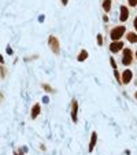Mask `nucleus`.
<instances>
[{
  "instance_id": "f257e3e1",
  "label": "nucleus",
  "mask_w": 137,
  "mask_h": 155,
  "mask_svg": "<svg viewBox=\"0 0 137 155\" xmlns=\"http://www.w3.org/2000/svg\"><path fill=\"white\" fill-rule=\"evenodd\" d=\"M48 46H50V48L52 50V52H54L55 55H59L60 54V43H59V40H58L55 36H50V37H48Z\"/></svg>"
},
{
  "instance_id": "f03ea898",
  "label": "nucleus",
  "mask_w": 137,
  "mask_h": 155,
  "mask_svg": "<svg viewBox=\"0 0 137 155\" xmlns=\"http://www.w3.org/2000/svg\"><path fill=\"white\" fill-rule=\"evenodd\" d=\"M123 34H125V26L114 27V29L111 30V39H113V41H118Z\"/></svg>"
},
{
  "instance_id": "7ed1b4c3",
  "label": "nucleus",
  "mask_w": 137,
  "mask_h": 155,
  "mask_svg": "<svg viewBox=\"0 0 137 155\" xmlns=\"http://www.w3.org/2000/svg\"><path fill=\"white\" fill-rule=\"evenodd\" d=\"M122 63L125 66H129V65L132 63V51L126 48V50H123V58H122Z\"/></svg>"
},
{
  "instance_id": "20e7f679",
  "label": "nucleus",
  "mask_w": 137,
  "mask_h": 155,
  "mask_svg": "<svg viewBox=\"0 0 137 155\" xmlns=\"http://www.w3.org/2000/svg\"><path fill=\"white\" fill-rule=\"evenodd\" d=\"M77 114H78V103L75 99H73V100H71V118H73L74 122L78 121Z\"/></svg>"
},
{
  "instance_id": "39448f33",
  "label": "nucleus",
  "mask_w": 137,
  "mask_h": 155,
  "mask_svg": "<svg viewBox=\"0 0 137 155\" xmlns=\"http://www.w3.org/2000/svg\"><path fill=\"white\" fill-rule=\"evenodd\" d=\"M132 76H133L132 72H130L129 69H126V70H125V72L122 73L121 82H122V84H129V82H130V80H132Z\"/></svg>"
},
{
  "instance_id": "423d86ee",
  "label": "nucleus",
  "mask_w": 137,
  "mask_h": 155,
  "mask_svg": "<svg viewBox=\"0 0 137 155\" xmlns=\"http://www.w3.org/2000/svg\"><path fill=\"white\" fill-rule=\"evenodd\" d=\"M122 48H123V44L121 41H113L111 46H110V51H111V52H115V54H117L118 51H121Z\"/></svg>"
},
{
  "instance_id": "0eeeda50",
  "label": "nucleus",
  "mask_w": 137,
  "mask_h": 155,
  "mask_svg": "<svg viewBox=\"0 0 137 155\" xmlns=\"http://www.w3.org/2000/svg\"><path fill=\"white\" fill-rule=\"evenodd\" d=\"M129 18V10L125 7V6H122L121 7V15H119V19H121V22H125V21H128Z\"/></svg>"
},
{
  "instance_id": "6e6552de",
  "label": "nucleus",
  "mask_w": 137,
  "mask_h": 155,
  "mask_svg": "<svg viewBox=\"0 0 137 155\" xmlns=\"http://www.w3.org/2000/svg\"><path fill=\"white\" fill-rule=\"evenodd\" d=\"M96 142H97V133L92 132L91 142H89V152H92V151H93V148H95V146H96Z\"/></svg>"
},
{
  "instance_id": "1a4fd4ad",
  "label": "nucleus",
  "mask_w": 137,
  "mask_h": 155,
  "mask_svg": "<svg viewBox=\"0 0 137 155\" xmlns=\"http://www.w3.org/2000/svg\"><path fill=\"white\" fill-rule=\"evenodd\" d=\"M40 110H41V107H40V105H38V103H36V105L33 106V109H32V119H36L37 118V115L40 114Z\"/></svg>"
},
{
  "instance_id": "9d476101",
  "label": "nucleus",
  "mask_w": 137,
  "mask_h": 155,
  "mask_svg": "<svg viewBox=\"0 0 137 155\" xmlns=\"http://www.w3.org/2000/svg\"><path fill=\"white\" fill-rule=\"evenodd\" d=\"M126 37H128V40L130 41V43H137V34L136 33H128V34H126Z\"/></svg>"
},
{
  "instance_id": "9b49d317",
  "label": "nucleus",
  "mask_w": 137,
  "mask_h": 155,
  "mask_svg": "<svg viewBox=\"0 0 137 155\" xmlns=\"http://www.w3.org/2000/svg\"><path fill=\"white\" fill-rule=\"evenodd\" d=\"M103 8H104L106 13H108L110 10H111V0H104L103 1Z\"/></svg>"
},
{
  "instance_id": "f8f14e48",
  "label": "nucleus",
  "mask_w": 137,
  "mask_h": 155,
  "mask_svg": "<svg viewBox=\"0 0 137 155\" xmlns=\"http://www.w3.org/2000/svg\"><path fill=\"white\" fill-rule=\"evenodd\" d=\"M88 58V52L85 50H82L81 52H80V55H78V60L80 62H82V60H85Z\"/></svg>"
},
{
  "instance_id": "ddd939ff",
  "label": "nucleus",
  "mask_w": 137,
  "mask_h": 155,
  "mask_svg": "<svg viewBox=\"0 0 137 155\" xmlns=\"http://www.w3.org/2000/svg\"><path fill=\"white\" fill-rule=\"evenodd\" d=\"M43 88H44V91L45 92H54V89H52L50 85H47V84H43Z\"/></svg>"
},
{
  "instance_id": "4468645a",
  "label": "nucleus",
  "mask_w": 137,
  "mask_h": 155,
  "mask_svg": "<svg viewBox=\"0 0 137 155\" xmlns=\"http://www.w3.org/2000/svg\"><path fill=\"white\" fill-rule=\"evenodd\" d=\"M97 44H99V46H103V36H101V34H97Z\"/></svg>"
},
{
  "instance_id": "2eb2a0df",
  "label": "nucleus",
  "mask_w": 137,
  "mask_h": 155,
  "mask_svg": "<svg viewBox=\"0 0 137 155\" xmlns=\"http://www.w3.org/2000/svg\"><path fill=\"white\" fill-rule=\"evenodd\" d=\"M129 1V4L132 6V7H136L137 6V0H128Z\"/></svg>"
},
{
  "instance_id": "dca6fc26",
  "label": "nucleus",
  "mask_w": 137,
  "mask_h": 155,
  "mask_svg": "<svg viewBox=\"0 0 137 155\" xmlns=\"http://www.w3.org/2000/svg\"><path fill=\"white\" fill-rule=\"evenodd\" d=\"M110 62H111V65H113V67H114V70H117V63H115V60L113 59V58H111V59H110Z\"/></svg>"
},
{
  "instance_id": "f3484780",
  "label": "nucleus",
  "mask_w": 137,
  "mask_h": 155,
  "mask_svg": "<svg viewBox=\"0 0 137 155\" xmlns=\"http://www.w3.org/2000/svg\"><path fill=\"white\" fill-rule=\"evenodd\" d=\"M0 73H1V77L4 78V76H6V72H4V67H3V66L0 67Z\"/></svg>"
},
{
  "instance_id": "a211bd4d",
  "label": "nucleus",
  "mask_w": 137,
  "mask_h": 155,
  "mask_svg": "<svg viewBox=\"0 0 137 155\" xmlns=\"http://www.w3.org/2000/svg\"><path fill=\"white\" fill-rule=\"evenodd\" d=\"M114 74H115V78H117V80L121 82V77H119V74H118V72H117V70H114Z\"/></svg>"
},
{
  "instance_id": "6ab92c4d",
  "label": "nucleus",
  "mask_w": 137,
  "mask_h": 155,
  "mask_svg": "<svg viewBox=\"0 0 137 155\" xmlns=\"http://www.w3.org/2000/svg\"><path fill=\"white\" fill-rule=\"evenodd\" d=\"M133 26H134V29L137 30V17L134 18V22H133Z\"/></svg>"
},
{
  "instance_id": "aec40b11",
  "label": "nucleus",
  "mask_w": 137,
  "mask_h": 155,
  "mask_svg": "<svg viewBox=\"0 0 137 155\" xmlns=\"http://www.w3.org/2000/svg\"><path fill=\"white\" fill-rule=\"evenodd\" d=\"M67 1H68V0H62V4L66 6V4H67Z\"/></svg>"
},
{
  "instance_id": "412c9836",
  "label": "nucleus",
  "mask_w": 137,
  "mask_h": 155,
  "mask_svg": "<svg viewBox=\"0 0 137 155\" xmlns=\"http://www.w3.org/2000/svg\"><path fill=\"white\" fill-rule=\"evenodd\" d=\"M3 60H4V59H3V56L0 55V62H1V63H3Z\"/></svg>"
},
{
  "instance_id": "4be33fe9",
  "label": "nucleus",
  "mask_w": 137,
  "mask_h": 155,
  "mask_svg": "<svg viewBox=\"0 0 137 155\" xmlns=\"http://www.w3.org/2000/svg\"><path fill=\"white\" fill-rule=\"evenodd\" d=\"M136 99H137V92H136Z\"/></svg>"
},
{
  "instance_id": "5701e85b",
  "label": "nucleus",
  "mask_w": 137,
  "mask_h": 155,
  "mask_svg": "<svg viewBox=\"0 0 137 155\" xmlns=\"http://www.w3.org/2000/svg\"><path fill=\"white\" fill-rule=\"evenodd\" d=\"M136 56H137V52H136Z\"/></svg>"
}]
</instances>
